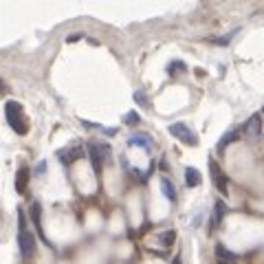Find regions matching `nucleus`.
I'll list each match as a JSON object with an SVG mask.
<instances>
[{
    "instance_id": "nucleus-1",
    "label": "nucleus",
    "mask_w": 264,
    "mask_h": 264,
    "mask_svg": "<svg viewBox=\"0 0 264 264\" xmlns=\"http://www.w3.org/2000/svg\"><path fill=\"white\" fill-rule=\"evenodd\" d=\"M5 115H7V123L9 128L16 132V135L25 137L29 132V121L25 117V110H22V106L18 104V101H7V106H5Z\"/></svg>"
},
{
    "instance_id": "nucleus-2",
    "label": "nucleus",
    "mask_w": 264,
    "mask_h": 264,
    "mask_svg": "<svg viewBox=\"0 0 264 264\" xmlns=\"http://www.w3.org/2000/svg\"><path fill=\"white\" fill-rule=\"evenodd\" d=\"M18 247H20V253L25 257H31L35 253V236L29 231L22 209H18Z\"/></svg>"
},
{
    "instance_id": "nucleus-3",
    "label": "nucleus",
    "mask_w": 264,
    "mask_h": 264,
    "mask_svg": "<svg viewBox=\"0 0 264 264\" xmlns=\"http://www.w3.org/2000/svg\"><path fill=\"white\" fill-rule=\"evenodd\" d=\"M170 135L172 137H176L181 143H185V146H191V148H196L198 146V137H196V132L187 128L183 121H176V123H172L170 125Z\"/></svg>"
},
{
    "instance_id": "nucleus-4",
    "label": "nucleus",
    "mask_w": 264,
    "mask_h": 264,
    "mask_svg": "<svg viewBox=\"0 0 264 264\" xmlns=\"http://www.w3.org/2000/svg\"><path fill=\"white\" fill-rule=\"evenodd\" d=\"M209 174H212V181L216 185V189L220 191V194L227 196V187H229V181H227V174L223 172V167L216 163V159H209Z\"/></svg>"
},
{
    "instance_id": "nucleus-5",
    "label": "nucleus",
    "mask_w": 264,
    "mask_h": 264,
    "mask_svg": "<svg viewBox=\"0 0 264 264\" xmlns=\"http://www.w3.org/2000/svg\"><path fill=\"white\" fill-rule=\"evenodd\" d=\"M262 115L260 112H255V115L249 117V121L242 125V132L249 137V139H260L262 137Z\"/></svg>"
},
{
    "instance_id": "nucleus-6",
    "label": "nucleus",
    "mask_w": 264,
    "mask_h": 264,
    "mask_svg": "<svg viewBox=\"0 0 264 264\" xmlns=\"http://www.w3.org/2000/svg\"><path fill=\"white\" fill-rule=\"evenodd\" d=\"M59 161H62L64 165H71L75 163V161H80L84 157V148L82 146H73V148H66V150H59Z\"/></svg>"
},
{
    "instance_id": "nucleus-7",
    "label": "nucleus",
    "mask_w": 264,
    "mask_h": 264,
    "mask_svg": "<svg viewBox=\"0 0 264 264\" xmlns=\"http://www.w3.org/2000/svg\"><path fill=\"white\" fill-rule=\"evenodd\" d=\"M29 178H31V170L29 167H20L16 174V191L18 194H25L29 187Z\"/></svg>"
},
{
    "instance_id": "nucleus-8",
    "label": "nucleus",
    "mask_w": 264,
    "mask_h": 264,
    "mask_svg": "<svg viewBox=\"0 0 264 264\" xmlns=\"http://www.w3.org/2000/svg\"><path fill=\"white\" fill-rule=\"evenodd\" d=\"M29 216H31V223H33V227H35V231L40 233V238H44V231H42V207H40V203H31ZM44 240H46V238H44Z\"/></svg>"
},
{
    "instance_id": "nucleus-9",
    "label": "nucleus",
    "mask_w": 264,
    "mask_h": 264,
    "mask_svg": "<svg viewBox=\"0 0 264 264\" xmlns=\"http://www.w3.org/2000/svg\"><path fill=\"white\" fill-rule=\"evenodd\" d=\"M128 143L132 148H146L148 152H152V139H150V135H132L130 139H128Z\"/></svg>"
},
{
    "instance_id": "nucleus-10",
    "label": "nucleus",
    "mask_w": 264,
    "mask_h": 264,
    "mask_svg": "<svg viewBox=\"0 0 264 264\" xmlns=\"http://www.w3.org/2000/svg\"><path fill=\"white\" fill-rule=\"evenodd\" d=\"M88 157H91V163L95 167V174L101 172V148L95 146V143H88Z\"/></svg>"
},
{
    "instance_id": "nucleus-11",
    "label": "nucleus",
    "mask_w": 264,
    "mask_h": 264,
    "mask_svg": "<svg viewBox=\"0 0 264 264\" xmlns=\"http://www.w3.org/2000/svg\"><path fill=\"white\" fill-rule=\"evenodd\" d=\"M240 135H242V128H236V130H229L227 135L223 137V139L218 141V152H223V150L227 146H231V143H236L240 139Z\"/></svg>"
},
{
    "instance_id": "nucleus-12",
    "label": "nucleus",
    "mask_w": 264,
    "mask_h": 264,
    "mask_svg": "<svg viewBox=\"0 0 264 264\" xmlns=\"http://www.w3.org/2000/svg\"><path fill=\"white\" fill-rule=\"evenodd\" d=\"M216 257H218L220 262H231V264H236V253L233 251H229L225 247V244H216Z\"/></svg>"
},
{
    "instance_id": "nucleus-13",
    "label": "nucleus",
    "mask_w": 264,
    "mask_h": 264,
    "mask_svg": "<svg viewBox=\"0 0 264 264\" xmlns=\"http://www.w3.org/2000/svg\"><path fill=\"white\" fill-rule=\"evenodd\" d=\"M225 214H227V205H225L223 201H216V205H214V218H212V227H218L220 223H223Z\"/></svg>"
},
{
    "instance_id": "nucleus-14",
    "label": "nucleus",
    "mask_w": 264,
    "mask_h": 264,
    "mask_svg": "<svg viewBox=\"0 0 264 264\" xmlns=\"http://www.w3.org/2000/svg\"><path fill=\"white\" fill-rule=\"evenodd\" d=\"M201 172L196 170V167H187L185 170V183H187V187H198L201 185Z\"/></svg>"
},
{
    "instance_id": "nucleus-15",
    "label": "nucleus",
    "mask_w": 264,
    "mask_h": 264,
    "mask_svg": "<svg viewBox=\"0 0 264 264\" xmlns=\"http://www.w3.org/2000/svg\"><path fill=\"white\" fill-rule=\"evenodd\" d=\"M161 189H163V196L170 203L176 201V187H174V183L170 181V178H161Z\"/></svg>"
},
{
    "instance_id": "nucleus-16",
    "label": "nucleus",
    "mask_w": 264,
    "mask_h": 264,
    "mask_svg": "<svg viewBox=\"0 0 264 264\" xmlns=\"http://www.w3.org/2000/svg\"><path fill=\"white\" fill-rule=\"evenodd\" d=\"M174 240H176V231H174V229H167L163 233H159V244H161V247H165V249L172 247Z\"/></svg>"
},
{
    "instance_id": "nucleus-17",
    "label": "nucleus",
    "mask_w": 264,
    "mask_h": 264,
    "mask_svg": "<svg viewBox=\"0 0 264 264\" xmlns=\"http://www.w3.org/2000/svg\"><path fill=\"white\" fill-rule=\"evenodd\" d=\"M185 71H187V66H185L183 62H178V59H176V62H172L170 66H167V73H170V75H176V73H185Z\"/></svg>"
},
{
    "instance_id": "nucleus-18",
    "label": "nucleus",
    "mask_w": 264,
    "mask_h": 264,
    "mask_svg": "<svg viewBox=\"0 0 264 264\" xmlns=\"http://www.w3.org/2000/svg\"><path fill=\"white\" fill-rule=\"evenodd\" d=\"M125 125H139L141 123V117H139V112H135V110H130L128 115H125Z\"/></svg>"
},
{
    "instance_id": "nucleus-19",
    "label": "nucleus",
    "mask_w": 264,
    "mask_h": 264,
    "mask_svg": "<svg viewBox=\"0 0 264 264\" xmlns=\"http://www.w3.org/2000/svg\"><path fill=\"white\" fill-rule=\"evenodd\" d=\"M135 101H139V106H143V108L150 106V101H148V97H146V93H143V91H137L135 93Z\"/></svg>"
},
{
    "instance_id": "nucleus-20",
    "label": "nucleus",
    "mask_w": 264,
    "mask_h": 264,
    "mask_svg": "<svg viewBox=\"0 0 264 264\" xmlns=\"http://www.w3.org/2000/svg\"><path fill=\"white\" fill-rule=\"evenodd\" d=\"M44 170H46V163H44V161H40L38 167H35V174H38V176H42V174H44Z\"/></svg>"
},
{
    "instance_id": "nucleus-21",
    "label": "nucleus",
    "mask_w": 264,
    "mask_h": 264,
    "mask_svg": "<svg viewBox=\"0 0 264 264\" xmlns=\"http://www.w3.org/2000/svg\"><path fill=\"white\" fill-rule=\"evenodd\" d=\"M9 93V86H7V84H5L3 80H0V95H7Z\"/></svg>"
},
{
    "instance_id": "nucleus-22",
    "label": "nucleus",
    "mask_w": 264,
    "mask_h": 264,
    "mask_svg": "<svg viewBox=\"0 0 264 264\" xmlns=\"http://www.w3.org/2000/svg\"><path fill=\"white\" fill-rule=\"evenodd\" d=\"M172 264H183V262H181V257H174V260H172Z\"/></svg>"
},
{
    "instance_id": "nucleus-23",
    "label": "nucleus",
    "mask_w": 264,
    "mask_h": 264,
    "mask_svg": "<svg viewBox=\"0 0 264 264\" xmlns=\"http://www.w3.org/2000/svg\"><path fill=\"white\" fill-rule=\"evenodd\" d=\"M218 264H231V262H220V260H218Z\"/></svg>"
},
{
    "instance_id": "nucleus-24",
    "label": "nucleus",
    "mask_w": 264,
    "mask_h": 264,
    "mask_svg": "<svg viewBox=\"0 0 264 264\" xmlns=\"http://www.w3.org/2000/svg\"><path fill=\"white\" fill-rule=\"evenodd\" d=\"M262 117H264V108H262Z\"/></svg>"
}]
</instances>
